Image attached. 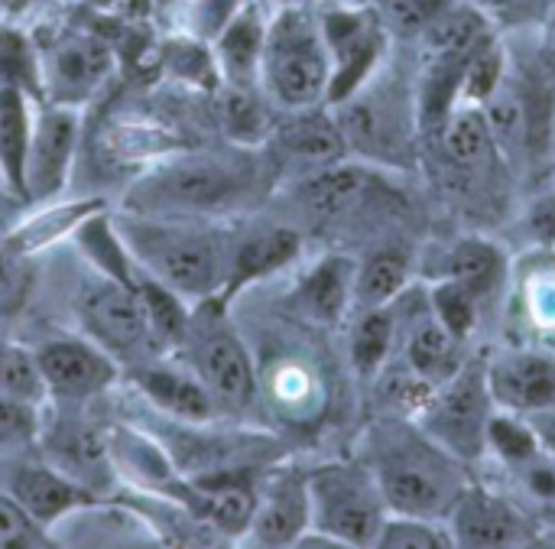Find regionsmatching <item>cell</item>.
<instances>
[{
  "instance_id": "cell-43",
  "label": "cell",
  "mask_w": 555,
  "mask_h": 549,
  "mask_svg": "<svg viewBox=\"0 0 555 549\" xmlns=\"http://www.w3.org/2000/svg\"><path fill=\"white\" fill-rule=\"evenodd\" d=\"M46 531L10 498L0 495V547H42Z\"/></svg>"
},
{
  "instance_id": "cell-2",
  "label": "cell",
  "mask_w": 555,
  "mask_h": 549,
  "mask_svg": "<svg viewBox=\"0 0 555 549\" xmlns=\"http://www.w3.org/2000/svg\"><path fill=\"white\" fill-rule=\"evenodd\" d=\"M371 475L384 495L387 511L413 518H449L455 498L465 491L455 456L433 436L400 423H384L371 439Z\"/></svg>"
},
{
  "instance_id": "cell-48",
  "label": "cell",
  "mask_w": 555,
  "mask_h": 549,
  "mask_svg": "<svg viewBox=\"0 0 555 549\" xmlns=\"http://www.w3.org/2000/svg\"><path fill=\"white\" fill-rule=\"evenodd\" d=\"M540 413H543V410H540ZM537 439H543V443H546V449L555 456V410H550V413H543V417H540Z\"/></svg>"
},
{
  "instance_id": "cell-40",
  "label": "cell",
  "mask_w": 555,
  "mask_h": 549,
  "mask_svg": "<svg viewBox=\"0 0 555 549\" xmlns=\"http://www.w3.org/2000/svg\"><path fill=\"white\" fill-rule=\"evenodd\" d=\"M433 306H436V319L449 329V335H455L459 342L468 339L475 319H478V296L462 286L459 280H449L442 286L433 290Z\"/></svg>"
},
{
  "instance_id": "cell-22",
  "label": "cell",
  "mask_w": 555,
  "mask_h": 549,
  "mask_svg": "<svg viewBox=\"0 0 555 549\" xmlns=\"http://www.w3.org/2000/svg\"><path fill=\"white\" fill-rule=\"evenodd\" d=\"M276 143L289 159L315 166V169L332 166L348 153V143H345L338 120L319 114L315 107L293 111V120L276 127Z\"/></svg>"
},
{
  "instance_id": "cell-3",
  "label": "cell",
  "mask_w": 555,
  "mask_h": 549,
  "mask_svg": "<svg viewBox=\"0 0 555 549\" xmlns=\"http://www.w3.org/2000/svg\"><path fill=\"white\" fill-rule=\"evenodd\" d=\"M250 189V169L221 156H182L127 192V212L159 218H211L234 208Z\"/></svg>"
},
{
  "instance_id": "cell-12",
  "label": "cell",
  "mask_w": 555,
  "mask_h": 549,
  "mask_svg": "<svg viewBox=\"0 0 555 549\" xmlns=\"http://www.w3.org/2000/svg\"><path fill=\"white\" fill-rule=\"evenodd\" d=\"M78 143V114L65 104H49L33 117L29 150H26V199H52L72 169Z\"/></svg>"
},
{
  "instance_id": "cell-30",
  "label": "cell",
  "mask_w": 555,
  "mask_h": 549,
  "mask_svg": "<svg viewBox=\"0 0 555 549\" xmlns=\"http://www.w3.org/2000/svg\"><path fill=\"white\" fill-rule=\"evenodd\" d=\"M455 335H449V329L436 319V322H420L406 342V361L413 368V374H420L423 381H442L455 374Z\"/></svg>"
},
{
  "instance_id": "cell-1",
  "label": "cell",
  "mask_w": 555,
  "mask_h": 549,
  "mask_svg": "<svg viewBox=\"0 0 555 549\" xmlns=\"http://www.w3.org/2000/svg\"><path fill=\"white\" fill-rule=\"evenodd\" d=\"M114 228L143 277L189 303H205L221 293L228 241L215 228L198 225V218H159L140 212L114 218Z\"/></svg>"
},
{
  "instance_id": "cell-34",
  "label": "cell",
  "mask_w": 555,
  "mask_h": 549,
  "mask_svg": "<svg viewBox=\"0 0 555 549\" xmlns=\"http://www.w3.org/2000/svg\"><path fill=\"white\" fill-rule=\"evenodd\" d=\"M374 547L384 549H442L455 547V537L452 531L439 527L436 518H413V514H397V518H387L380 534H377V544Z\"/></svg>"
},
{
  "instance_id": "cell-33",
  "label": "cell",
  "mask_w": 555,
  "mask_h": 549,
  "mask_svg": "<svg viewBox=\"0 0 555 549\" xmlns=\"http://www.w3.org/2000/svg\"><path fill=\"white\" fill-rule=\"evenodd\" d=\"M0 394L20 397L29 404H42L49 397L39 365H36V355L16 342H3V339H0Z\"/></svg>"
},
{
  "instance_id": "cell-6",
  "label": "cell",
  "mask_w": 555,
  "mask_h": 549,
  "mask_svg": "<svg viewBox=\"0 0 555 549\" xmlns=\"http://www.w3.org/2000/svg\"><path fill=\"white\" fill-rule=\"evenodd\" d=\"M182 355L189 358L192 374L205 384L218 410H241L250 404L257 387L254 365L218 299H205L202 309L192 312Z\"/></svg>"
},
{
  "instance_id": "cell-7",
  "label": "cell",
  "mask_w": 555,
  "mask_h": 549,
  "mask_svg": "<svg viewBox=\"0 0 555 549\" xmlns=\"http://www.w3.org/2000/svg\"><path fill=\"white\" fill-rule=\"evenodd\" d=\"M81 319L88 329V339H94L117 365L133 361L137 368L153 361L156 345L146 325L143 299L137 293V283L120 280H101L91 286L81 299Z\"/></svg>"
},
{
  "instance_id": "cell-39",
  "label": "cell",
  "mask_w": 555,
  "mask_h": 549,
  "mask_svg": "<svg viewBox=\"0 0 555 549\" xmlns=\"http://www.w3.org/2000/svg\"><path fill=\"white\" fill-rule=\"evenodd\" d=\"M504 68H507L504 49L498 46L494 36L485 39V42L475 49V55L468 59V65H465L459 98H465V101H481V104H485V101L498 91V85L504 81Z\"/></svg>"
},
{
  "instance_id": "cell-23",
  "label": "cell",
  "mask_w": 555,
  "mask_h": 549,
  "mask_svg": "<svg viewBox=\"0 0 555 549\" xmlns=\"http://www.w3.org/2000/svg\"><path fill=\"white\" fill-rule=\"evenodd\" d=\"M371 189V176L351 166H322L315 176H309L299 186V202L302 208L319 218V221H335L351 215Z\"/></svg>"
},
{
  "instance_id": "cell-37",
  "label": "cell",
  "mask_w": 555,
  "mask_h": 549,
  "mask_svg": "<svg viewBox=\"0 0 555 549\" xmlns=\"http://www.w3.org/2000/svg\"><path fill=\"white\" fill-rule=\"evenodd\" d=\"M0 85L20 88L26 94H39L42 88L39 59L29 52V42L10 26H0Z\"/></svg>"
},
{
  "instance_id": "cell-49",
  "label": "cell",
  "mask_w": 555,
  "mask_h": 549,
  "mask_svg": "<svg viewBox=\"0 0 555 549\" xmlns=\"http://www.w3.org/2000/svg\"><path fill=\"white\" fill-rule=\"evenodd\" d=\"M494 3L504 7V10H511V13H527V10H533V7H540L546 0H494Z\"/></svg>"
},
{
  "instance_id": "cell-15",
  "label": "cell",
  "mask_w": 555,
  "mask_h": 549,
  "mask_svg": "<svg viewBox=\"0 0 555 549\" xmlns=\"http://www.w3.org/2000/svg\"><path fill=\"white\" fill-rule=\"evenodd\" d=\"M312 527L306 475L280 472L257 491V508L247 527V537L260 547H296Z\"/></svg>"
},
{
  "instance_id": "cell-36",
  "label": "cell",
  "mask_w": 555,
  "mask_h": 549,
  "mask_svg": "<svg viewBox=\"0 0 555 549\" xmlns=\"http://www.w3.org/2000/svg\"><path fill=\"white\" fill-rule=\"evenodd\" d=\"M42 420L39 404L0 394V459H13L26 452L39 439Z\"/></svg>"
},
{
  "instance_id": "cell-10",
  "label": "cell",
  "mask_w": 555,
  "mask_h": 549,
  "mask_svg": "<svg viewBox=\"0 0 555 549\" xmlns=\"http://www.w3.org/2000/svg\"><path fill=\"white\" fill-rule=\"evenodd\" d=\"M488 378L485 371L472 368L455 374L449 391L433 404L426 433L452 456L472 459L488 443Z\"/></svg>"
},
{
  "instance_id": "cell-27",
  "label": "cell",
  "mask_w": 555,
  "mask_h": 549,
  "mask_svg": "<svg viewBox=\"0 0 555 549\" xmlns=\"http://www.w3.org/2000/svg\"><path fill=\"white\" fill-rule=\"evenodd\" d=\"M137 293L143 299V312H146V325L156 345V355H172L182 352L185 335H189V299H182L179 293L166 290L163 283L150 280V277H137Z\"/></svg>"
},
{
  "instance_id": "cell-8",
  "label": "cell",
  "mask_w": 555,
  "mask_h": 549,
  "mask_svg": "<svg viewBox=\"0 0 555 549\" xmlns=\"http://www.w3.org/2000/svg\"><path fill=\"white\" fill-rule=\"evenodd\" d=\"M322 36L332 59V81L325 101L341 104L374 75L387 33L374 10H364V3H348L322 16Z\"/></svg>"
},
{
  "instance_id": "cell-11",
  "label": "cell",
  "mask_w": 555,
  "mask_h": 549,
  "mask_svg": "<svg viewBox=\"0 0 555 549\" xmlns=\"http://www.w3.org/2000/svg\"><path fill=\"white\" fill-rule=\"evenodd\" d=\"M114 55L101 36L91 33H68L55 39L46 62H39L42 88L49 91V104L78 107L85 104L111 75Z\"/></svg>"
},
{
  "instance_id": "cell-18",
  "label": "cell",
  "mask_w": 555,
  "mask_h": 549,
  "mask_svg": "<svg viewBox=\"0 0 555 549\" xmlns=\"http://www.w3.org/2000/svg\"><path fill=\"white\" fill-rule=\"evenodd\" d=\"M452 537L455 547H517L524 540V521L511 505L501 498L481 491V488H465L452 511Z\"/></svg>"
},
{
  "instance_id": "cell-26",
  "label": "cell",
  "mask_w": 555,
  "mask_h": 549,
  "mask_svg": "<svg viewBox=\"0 0 555 549\" xmlns=\"http://www.w3.org/2000/svg\"><path fill=\"white\" fill-rule=\"evenodd\" d=\"M33 133L29 94L0 85V173L3 182L26 199V150Z\"/></svg>"
},
{
  "instance_id": "cell-28",
  "label": "cell",
  "mask_w": 555,
  "mask_h": 549,
  "mask_svg": "<svg viewBox=\"0 0 555 549\" xmlns=\"http://www.w3.org/2000/svg\"><path fill=\"white\" fill-rule=\"evenodd\" d=\"M439 137H442V153L455 169H478L494 153V137L481 107L452 111Z\"/></svg>"
},
{
  "instance_id": "cell-4",
  "label": "cell",
  "mask_w": 555,
  "mask_h": 549,
  "mask_svg": "<svg viewBox=\"0 0 555 549\" xmlns=\"http://www.w3.org/2000/svg\"><path fill=\"white\" fill-rule=\"evenodd\" d=\"M260 78L270 98L286 111H309L325 101L332 59L322 23H315L302 7L289 3L273 16V23H267Z\"/></svg>"
},
{
  "instance_id": "cell-5",
  "label": "cell",
  "mask_w": 555,
  "mask_h": 549,
  "mask_svg": "<svg viewBox=\"0 0 555 549\" xmlns=\"http://www.w3.org/2000/svg\"><path fill=\"white\" fill-rule=\"evenodd\" d=\"M312 531L335 547H374L387 505L367 465H325L306 475Z\"/></svg>"
},
{
  "instance_id": "cell-44",
  "label": "cell",
  "mask_w": 555,
  "mask_h": 549,
  "mask_svg": "<svg viewBox=\"0 0 555 549\" xmlns=\"http://www.w3.org/2000/svg\"><path fill=\"white\" fill-rule=\"evenodd\" d=\"M244 3L247 0H192V33L198 39H215Z\"/></svg>"
},
{
  "instance_id": "cell-35",
  "label": "cell",
  "mask_w": 555,
  "mask_h": 549,
  "mask_svg": "<svg viewBox=\"0 0 555 549\" xmlns=\"http://www.w3.org/2000/svg\"><path fill=\"white\" fill-rule=\"evenodd\" d=\"M374 16L380 20L387 36L416 39L429 29V23L449 7V0H371Z\"/></svg>"
},
{
  "instance_id": "cell-38",
  "label": "cell",
  "mask_w": 555,
  "mask_h": 549,
  "mask_svg": "<svg viewBox=\"0 0 555 549\" xmlns=\"http://www.w3.org/2000/svg\"><path fill=\"white\" fill-rule=\"evenodd\" d=\"M221 120L237 143H260L270 133L267 111L250 94V88H237V85L228 88V94L221 101Z\"/></svg>"
},
{
  "instance_id": "cell-47",
  "label": "cell",
  "mask_w": 555,
  "mask_h": 549,
  "mask_svg": "<svg viewBox=\"0 0 555 549\" xmlns=\"http://www.w3.org/2000/svg\"><path fill=\"white\" fill-rule=\"evenodd\" d=\"M13 257H16V247L10 241V231L0 225V290L10 283V273H13Z\"/></svg>"
},
{
  "instance_id": "cell-17",
  "label": "cell",
  "mask_w": 555,
  "mask_h": 549,
  "mask_svg": "<svg viewBox=\"0 0 555 549\" xmlns=\"http://www.w3.org/2000/svg\"><path fill=\"white\" fill-rule=\"evenodd\" d=\"M133 381L153 407H159L163 413H169L172 420H179L185 426H205L218 413V404L211 400V394L192 374L189 365L176 368V365L153 358L140 368H133Z\"/></svg>"
},
{
  "instance_id": "cell-29",
  "label": "cell",
  "mask_w": 555,
  "mask_h": 549,
  "mask_svg": "<svg viewBox=\"0 0 555 549\" xmlns=\"http://www.w3.org/2000/svg\"><path fill=\"white\" fill-rule=\"evenodd\" d=\"M406 280H410L406 257L400 251H380L354 273V303L361 309H380L403 293Z\"/></svg>"
},
{
  "instance_id": "cell-19",
  "label": "cell",
  "mask_w": 555,
  "mask_h": 549,
  "mask_svg": "<svg viewBox=\"0 0 555 549\" xmlns=\"http://www.w3.org/2000/svg\"><path fill=\"white\" fill-rule=\"evenodd\" d=\"M211 42H215L211 52L221 78L237 88H254V81L260 78L263 42H267V23L260 10L254 3H244Z\"/></svg>"
},
{
  "instance_id": "cell-32",
  "label": "cell",
  "mask_w": 555,
  "mask_h": 549,
  "mask_svg": "<svg viewBox=\"0 0 555 549\" xmlns=\"http://www.w3.org/2000/svg\"><path fill=\"white\" fill-rule=\"evenodd\" d=\"M504 260L498 254V247H491L488 241H465L455 247L449 273L452 280H459L462 286H468L475 296H488L498 280H501Z\"/></svg>"
},
{
  "instance_id": "cell-51",
  "label": "cell",
  "mask_w": 555,
  "mask_h": 549,
  "mask_svg": "<svg viewBox=\"0 0 555 549\" xmlns=\"http://www.w3.org/2000/svg\"><path fill=\"white\" fill-rule=\"evenodd\" d=\"M348 3H367V0H348Z\"/></svg>"
},
{
  "instance_id": "cell-9",
  "label": "cell",
  "mask_w": 555,
  "mask_h": 549,
  "mask_svg": "<svg viewBox=\"0 0 555 549\" xmlns=\"http://www.w3.org/2000/svg\"><path fill=\"white\" fill-rule=\"evenodd\" d=\"M46 394L59 404H85L114 387L120 368L94 339H52L33 348Z\"/></svg>"
},
{
  "instance_id": "cell-50",
  "label": "cell",
  "mask_w": 555,
  "mask_h": 549,
  "mask_svg": "<svg viewBox=\"0 0 555 549\" xmlns=\"http://www.w3.org/2000/svg\"><path fill=\"white\" fill-rule=\"evenodd\" d=\"M273 3H280V7H289V3H296V0H273Z\"/></svg>"
},
{
  "instance_id": "cell-13",
  "label": "cell",
  "mask_w": 555,
  "mask_h": 549,
  "mask_svg": "<svg viewBox=\"0 0 555 549\" xmlns=\"http://www.w3.org/2000/svg\"><path fill=\"white\" fill-rule=\"evenodd\" d=\"M7 495L46 531L62 524L72 511L98 501L94 491H88L81 482H75L72 475H65L62 469H55L52 462H26L16 465L7 478Z\"/></svg>"
},
{
  "instance_id": "cell-31",
  "label": "cell",
  "mask_w": 555,
  "mask_h": 549,
  "mask_svg": "<svg viewBox=\"0 0 555 549\" xmlns=\"http://www.w3.org/2000/svg\"><path fill=\"white\" fill-rule=\"evenodd\" d=\"M390 345H393V316L387 312V306L364 309L351 335V361L358 374H377L390 355Z\"/></svg>"
},
{
  "instance_id": "cell-25",
  "label": "cell",
  "mask_w": 555,
  "mask_h": 549,
  "mask_svg": "<svg viewBox=\"0 0 555 549\" xmlns=\"http://www.w3.org/2000/svg\"><path fill=\"white\" fill-rule=\"evenodd\" d=\"M491 36V23L478 7L449 3L420 39L426 46V59H472L475 49Z\"/></svg>"
},
{
  "instance_id": "cell-20",
  "label": "cell",
  "mask_w": 555,
  "mask_h": 549,
  "mask_svg": "<svg viewBox=\"0 0 555 549\" xmlns=\"http://www.w3.org/2000/svg\"><path fill=\"white\" fill-rule=\"evenodd\" d=\"M488 384H491L494 397L514 410L540 413L555 404V368L546 358H537V355L504 358L488 374Z\"/></svg>"
},
{
  "instance_id": "cell-42",
  "label": "cell",
  "mask_w": 555,
  "mask_h": 549,
  "mask_svg": "<svg viewBox=\"0 0 555 549\" xmlns=\"http://www.w3.org/2000/svg\"><path fill=\"white\" fill-rule=\"evenodd\" d=\"M488 443L514 465L537 456V446H540L533 430L520 426L517 420H498V417H491V423H488Z\"/></svg>"
},
{
  "instance_id": "cell-41",
  "label": "cell",
  "mask_w": 555,
  "mask_h": 549,
  "mask_svg": "<svg viewBox=\"0 0 555 549\" xmlns=\"http://www.w3.org/2000/svg\"><path fill=\"white\" fill-rule=\"evenodd\" d=\"M166 65L172 68V75H179L185 81H195L202 88H215L218 78H211V75H221L218 62H215V52L202 39L169 42L166 46Z\"/></svg>"
},
{
  "instance_id": "cell-46",
  "label": "cell",
  "mask_w": 555,
  "mask_h": 549,
  "mask_svg": "<svg viewBox=\"0 0 555 549\" xmlns=\"http://www.w3.org/2000/svg\"><path fill=\"white\" fill-rule=\"evenodd\" d=\"M530 231L540 241H555V192L537 202V208L530 215Z\"/></svg>"
},
{
  "instance_id": "cell-16",
  "label": "cell",
  "mask_w": 555,
  "mask_h": 549,
  "mask_svg": "<svg viewBox=\"0 0 555 549\" xmlns=\"http://www.w3.org/2000/svg\"><path fill=\"white\" fill-rule=\"evenodd\" d=\"M302 251V238L293 228L273 225V228H260V231H247L241 238H234L228 244V264H224V283L221 293L215 296L221 306L237 296L244 286H250L260 277L276 273L280 267H286L296 254Z\"/></svg>"
},
{
  "instance_id": "cell-24",
  "label": "cell",
  "mask_w": 555,
  "mask_h": 549,
  "mask_svg": "<svg viewBox=\"0 0 555 549\" xmlns=\"http://www.w3.org/2000/svg\"><path fill=\"white\" fill-rule=\"evenodd\" d=\"M351 299H354V267L345 257H325L319 267L309 270V277L296 290L299 309L322 325L338 322Z\"/></svg>"
},
{
  "instance_id": "cell-21",
  "label": "cell",
  "mask_w": 555,
  "mask_h": 549,
  "mask_svg": "<svg viewBox=\"0 0 555 549\" xmlns=\"http://www.w3.org/2000/svg\"><path fill=\"white\" fill-rule=\"evenodd\" d=\"M49 439H52V446H49L52 465L62 469L65 475H72L75 482H81L88 491H94V482L114 469L111 452H107V436L91 430L81 420L59 423Z\"/></svg>"
},
{
  "instance_id": "cell-45",
  "label": "cell",
  "mask_w": 555,
  "mask_h": 549,
  "mask_svg": "<svg viewBox=\"0 0 555 549\" xmlns=\"http://www.w3.org/2000/svg\"><path fill=\"white\" fill-rule=\"evenodd\" d=\"M533 459L537 456H530L527 462H520L524 465V488L537 501L555 508V462H533Z\"/></svg>"
},
{
  "instance_id": "cell-14",
  "label": "cell",
  "mask_w": 555,
  "mask_h": 549,
  "mask_svg": "<svg viewBox=\"0 0 555 549\" xmlns=\"http://www.w3.org/2000/svg\"><path fill=\"white\" fill-rule=\"evenodd\" d=\"M179 501L192 518L208 524L224 537H247L257 488L237 472H215L208 478H192L179 485Z\"/></svg>"
}]
</instances>
